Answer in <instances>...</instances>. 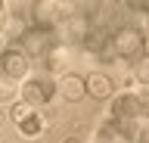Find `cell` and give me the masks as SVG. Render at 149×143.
<instances>
[{"label": "cell", "mask_w": 149, "mask_h": 143, "mask_svg": "<svg viewBox=\"0 0 149 143\" xmlns=\"http://www.w3.org/2000/svg\"><path fill=\"white\" fill-rule=\"evenodd\" d=\"M65 34H68L65 40H72V44H84L87 34H90V19L87 16H72L68 25H65Z\"/></svg>", "instance_id": "cell-9"}, {"label": "cell", "mask_w": 149, "mask_h": 143, "mask_svg": "<svg viewBox=\"0 0 149 143\" xmlns=\"http://www.w3.org/2000/svg\"><path fill=\"white\" fill-rule=\"evenodd\" d=\"M16 93H19L16 81H9V78H0V103H16Z\"/></svg>", "instance_id": "cell-13"}, {"label": "cell", "mask_w": 149, "mask_h": 143, "mask_svg": "<svg viewBox=\"0 0 149 143\" xmlns=\"http://www.w3.org/2000/svg\"><path fill=\"white\" fill-rule=\"evenodd\" d=\"M143 13H149V3H143Z\"/></svg>", "instance_id": "cell-19"}, {"label": "cell", "mask_w": 149, "mask_h": 143, "mask_svg": "<svg viewBox=\"0 0 149 143\" xmlns=\"http://www.w3.org/2000/svg\"><path fill=\"white\" fill-rule=\"evenodd\" d=\"M31 13H34V28H47V31H53L56 25V3H50V0H37L34 6H31Z\"/></svg>", "instance_id": "cell-7"}, {"label": "cell", "mask_w": 149, "mask_h": 143, "mask_svg": "<svg viewBox=\"0 0 149 143\" xmlns=\"http://www.w3.org/2000/svg\"><path fill=\"white\" fill-rule=\"evenodd\" d=\"M84 90H87L93 100H109V96H112V78L93 72V75L84 78Z\"/></svg>", "instance_id": "cell-6"}, {"label": "cell", "mask_w": 149, "mask_h": 143, "mask_svg": "<svg viewBox=\"0 0 149 143\" xmlns=\"http://www.w3.org/2000/svg\"><path fill=\"white\" fill-rule=\"evenodd\" d=\"M56 90L68 100V103H78L87 90H84V78H78V75H62L59 78V84H56Z\"/></svg>", "instance_id": "cell-8"}, {"label": "cell", "mask_w": 149, "mask_h": 143, "mask_svg": "<svg viewBox=\"0 0 149 143\" xmlns=\"http://www.w3.org/2000/svg\"><path fill=\"white\" fill-rule=\"evenodd\" d=\"M6 22H9V16H6V13H0V38L6 34Z\"/></svg>", "instance_id": "cell-16"}, {"label": "cell", "mask_w": 149, "mask_h": 143, "mask_svg": "<svg viewBox=\"0 0 149 143\" xmlns=\"http://www.w3.org/2000/svg\"><path fill=\"white\" fill-rule=\"evenodd\" d=\"M112 50H115L118 59H134V56H140L146 50V34L140 28H134V25L115 28L112 31Z\"/></svg>", "instance_id": "cell-1"}, {"label": "cell", "mask_w": 149, "mask_h": 143, "mask_svg": "<svg viewBox=\"0 0 149 143\" xmlns=\"http://www.w3.org/2000/svg\"><path fill=\"white\" fill-rule=\"evenodd\" d=\"M134 81H140V84L149 87V53H146V56H140V62L134 66Z\"/></svg>", "instance_id": "cell-14"}, {"label": "cell", "mask_w": 149, "mask_h": 143, "mask_svg": "<svg viewBox=\"0 0 149 143\" xmlns=\"http://www.w3.org/2000/svg\"><path fill=\"white\" fill-rule=\"evenodd\" d=\"M68 56H72V50H68V47H53L50 53H47V68H50V72H56V68H62Z\"/></svg>", "instance_id": "cell-11"}, {"label": "cell", "mask_w": 149, "mask_h": 143, "mask_svg": "<svg viewBox=\"0 0 149 143\" xmlns=\"http://www.w3.org/2000/svg\"><path fill=\"white\" fill-rule=\"evenodd\" d=\"M28 56L22 53V50H3L0 53V72H3V78H9V81H19V78L28 75Z\"/></svg>", "instance_id": "cell-2"}, {"label": "cell", "mask_w": 149, "mask_h": 143, "mask_svg": "<svg viewBox=\"0 0 149 143\" xmlns=\"http://www.w3.org/2000/svg\"><path fill=\"white\" fill-rule=\"evenodd\" d=\"M22 40H25V56L28 53L47 56V53L53 50V31H47V28H25Z\"/></svg>", "instance_id": "cell-3"}, {"label": "cell", "mask_w": 149, "mask_h": 143, "mask_svg": "<svg viewBox=\"0 0 149 143\" xmlns=\"http://www.w3.org/2000/svg\"><path fill=\"white\" fill-rule=\"evenodd\" d=\"M28 115H34V112H31V106H28V103H22V100H16V103L9 106V118H13L16 124H22Z\"/></svg>", "instance_id": "cell-12"}, {"label": "cell", "mask_w": 149, "mask_h": 143, "mask_svg": "<svg viewBox=\"0 0 149 143\" xmlns=\"http://www.w3.org/2000/svg\"><path fill=\"white\" fill-rule=\"evenodd\" d=\"M47 128H50V118H47V115H37V112L28 115L25 121L19 124V131L25 134V137H37V134H44Z\"/></svg>", "instance_id": "cell-10"}, {"label": "cell", "mask_w": 149, "mask_h": 143, "mask_svg": "<svg viewBox=\"0 0 149 143\" xmlns=\"http://www.w3.org/2000/svg\"><path fill=\"white\" fill-rule=\"evenodd\" d=\"M137 115H140L137 93H118L112 100V118L115 121H127V118H137Z\"/></svg>", "instance_id": "cell-5"}, {"label": "cell", "mask_w": 149, "mask_h": 143, "mask_svg": "<svg viewBox=\"0 0 149 143\" xmlns=\"http://www.w3.org/2000/svg\"><path fill=\"white\" fill-rule=\"evenodd\" d=\"M22 34H25V22H22V19H9L3 38H6V40H22Z\"/></svg>", "instance_id": "cell-15"}, {"label": "cell", "mask_w": 149, "mask_h": 143, "mask_svg": "<svg viewBox=\"0 0 149 143\" xmlns=\"http://www.w3.org/2000/svg\"><path fill=\"white\" fill-rule=\"evenodd\" d=\"M53 93H56V87L50 84V81H28L25 87H22V103H28V106H44V103H50L53 100Z\"/></svg>", "instance_id": "cell-4"}, {"label": "cell", "mask_w": 149, "mask_h": 143, "mask_svg": "<svg viewBox=\"0 0 149 143\" xmlns=\"http://www.w3.org/2000/svg\"><path fill=\"white\" fill-rule=\"evenodd\" d=\"M65 143H81V140H74V137H68V140H65Z\"/></svg>", "instance_id": "cell-17"}, {"label": "cell", "mask_w": 149, "mask_h": 143, "mask_svg": "<svg viewBox=\"0 0 149 143\" xmlns=\"http://www.w3.org/2000/svg\"><path fill=\"white\" fill-rule=\"evenodd\" d=\"M0 13H6V3H0Z\"/></svg>", "instance_id": "cell-18"}]
</instances>
